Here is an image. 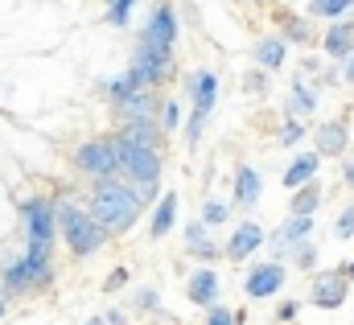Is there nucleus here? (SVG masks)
Instances as JSON below:
<instances>
[{
  "mask_svg": "<svg viewBox=\"0 0 354 325\" xmlns=\"http://www.w3.org/2000/svg\"><path fill=\"white\" fill-rule=\"evenodd\" d=\"M354 8V0H309V17H322V21H338Z\"/></svg>",
  "mask_w": 354,
  "mask_h": 325,
  "instance_id": "25",
  "label": "nucleus"
},
{
  "mask_svg": "<svg viewBox=\"0 0 354 325\" xmlns=\"http://www.w3.org/2000/svg\"><path fill=\"white\" fill-rule=\"evenodd\" d=\"M206 325H239V317H235V309H227V305H210V309H206Z\"/></svg>",
  "mask_w": 354,
  "mask_h": 325,
  "instance_id": "32",
  "label": "nucleus"
},
{
  "mask_svg": "<svg viewBox=\"0 0 354 325\" xmlns=\"http://www.w3.org/2000/svg\"><path fill=\"white\" fill-rule=\"evenodd\" d=\"M301 140H305V124H301L297 115H288V124L280 128V145H288V149H292V145H301Z\"/></svg>",
  "mask_w": 354,
  "mask_h": 325,
  "instance_id": "31",
  "label": "nucleus"
},
{
  "mask_svg": "<svg viewBox=\"0 0 354 325\" xmlns=\"http://www.w3.org/2000/svg\"><path fill=\"white\" fill-rule=\"evenodd\" d=\"M87 210L111 231V235H128L132 227H136V219H140V210H145V202H140V194H136V185L128 181V177H103V181H95L91 185V198H87Z\"/></svg>",
  "mask_w": 354,
  "mask_h": 325,
  "instance_id": "1",
  "label": "nucleus"
},
{
  "mask_svg": "<svg viewBox=\"0 0 354 325\" xmlns=\"http://www.w3.org/2000/svg\"><path fill=\"white\" fill-rule=\"evenodd\" d=\"M284 41H297V46H305V41H313V29H309V17H284V33H280Z\"/></svg>",
  "mask_w": 354,
  "mask_h": 325,
  "instance_id": "26",
  "label": "nucleus"
},
{
  "mask_svg": "<svg viewBox=\"0 0 354 325\" xmlns=\"http://www.w3.org/2000/svg\"><path fill=\"white\" fill-rule=\"evenodd\" d=\"M284 58H288V41H284V37L268 33V37L256 41V66H264L268 75H272V71H280V66H284Z\"/></svg>",
  "mask_w": 354,
  "mask_h": 325,
  "instance_id": "20",
  "label": "nucleus"
},
{
  "mask_svg": "<svg viewBox=\"0 0 354 325\" xmlns=\"http://www.w3.org/2000/svg\"><path fill=\"white\" fill-rule=\"evenodd\" d=\"M124 280H128V268H115V272H111V276L103 280V288H107V292H115V288H120Z\"/></svg>",
  "mask_w": 354,
  "mask_h": 325,
  "instance_id": "39",
  "label": "nucleus"
},
{
  "mask_svg": "<svg viewBox=\"0 0 354 325\" xmlns=\"http://www.w3.org/2000/svg\"><path fill=\"white\" fill-rule=\"evenodd\" d=\"M292 259H297V268H301V272H313V268H317V247L301 243L297 251H292Z\"/></svg>",
  "mask_w": 354,
  "mask_h": 325,
  "instance_id": "33",
  "label": "nucleus"
},
{
  "mask_svg": "<svg viewBox=\"0 0 354 325\" xmlns=\"http://www.w3.org/2000/svg\"><path fill=\"white\" fill-rule=\"evenodd\" d=\"M75 169L91 177V181H103V177H115L120 173V153H115V140L111 136H99V140H83L75 149Z\"/></svg>",
  "mask_w": 354,
  "mask_h": 325,
  "instance_id": "4",
  "label": "nucleus"
},
{
  "mask_svg": "<svg viewBox=\"0 0 354 325\" xmlns=\"http://www.w3.org/2000/svg\"><path fill=\"white\" fill-rule=\"evenodd\" d=\"M161 120H140V124H120V140H128V145H140V149H157L161 145Z\"/></svg>",
  "mask_w": 354,
  "mask_h": 325,
  "instance_id": "18",
  "label": "nucleus"
},
{
  "mask_svg": "<svg viewBox=\"0 0 354 325\" xmlns=\"http://www.w3.org/2000/svg\"><path fill=\"white\" fill-rule=\"evenodd\" d=\"M145 86V79H140V71L136 66H128V71H120L115 79L103 82V91H107V103H120V99H128L132 91H140Z\"/></svg>",
  "mask_w": 354,
  "mask_h": 325,
  "instance_id": "23",
  "label": "nucleus"
},
{
  "mask_svg": "<svg viewBox=\"0 0 354 325\" xmlns=\"http://www.w3.org/2000/svg\"><path fill=\"white\" fill-rule=\"evenodd\" d=\"M161 305V297H157V288H140L136 292V309H145V313H153Z\"/></svg>",
  "mask_w": 354,
  "mask_h": 325,
  "instance_id": "37",
  "label": "nucleus"
},
{
  "mask_svg": "<svg viewBox=\"0 0 354 325\" xmlns=\"http://www.w3.org/2000/svg\"><path fill=\"white\" fill-rule=\"evenodd\" d=\"M284 280H288V268H284L280 259L256 263V268L248 272V280H243V297H248V301H268V297H276V292L284 288Z\"/></svg>",
  "mask_w": 354,
  "mask_h": 325,
  "instance_id": "8",
  "label": "nucleus"
},
{
  "mask_svg": "<svg viewBox=\"0 0 354 325\" xmlns=\"http://www.w3.org/2000/svg\"><path fill=\"white\" fill-rule=\"evenodd\" d=\"M210 235V223L206 219H189V227H185V247L198 243V239H206Z\"/></svg>",
  "mask_w": 354,
  "mask_h": 325,
  "instance_id": "35",
  "label": "nucleus"
},
{
  "mask_svg": "<svg viewBox=\"0 0 354 325\" xmlns=\"http://www.w3.org/2000/svg\"><path fill=\"white\" fill-rule=\"evenodd\" d=\"M322 181L313 177V181H305V185H297L292 189V198H288V214H313L317 206H322Z\"/></svg>",
  "mask_w": 354,
  "mask_h": 325,
  "instance_id": "21",
  "label": "nucleus"
},
{
  "mask_svg": "<svg viewBox=\"0 0 354 325\" xmlns=\"http://www.w3.org/2000/svg\"><path fill=\"white\" fill-rule=\"evenodd\" d=\"M177 124H181V103H177V99H165V111H161V128H165V132H174Z\"/></svg>",
  "mask_w": 354,
  "mask_h": 325,
  "instance_id": "34",
  "label": "nucleus"
},
{
  "mask_svg": "<svg viewBox=\"0 0 354 325\" xmlns=\"http://www.w3.org/2000/svg\"><path fill=\"white\" fill-rule=\"evenodd\" d=\"M132 66L140 71L145 86H161V82L174 79V46H153V41H145V37H140Z\"/></svg>",
  "mask_w": 354,
  "mask_h": 325,
  "instance_id": "6",
  "label": "nucleus"
},
{
  "mask_svg": "<svg viewBox=\"0 0 354 325\" xmlns=\"http://www.w3.org/2000/svg\"><path fill=\"white\" fill-rule=\"evenodd\" d=\"M4 309H8V292L0 288V317H4Z\"/></svg>",
  "mask_w": 354,
  "mask_h": 325,
  "instance_id": "44",
  "label": "nucleus"
},
{
  "mask_svg": "<svg viewBox=\"0 0 354 325\" xmlns=\"http://www.w3.org/2000/svg\"><path fill=\"white\" fill-rule=\"evenodd\" d=\"M132 4H136V0H107V25H115V29H128Z\"/></svg>",
  "mask_w": 354,
  "mask_h": 325,
  "instance_id": "28",
  "label": "nucleus"
},
{
  "mask_svg": "<svg viewBox=\"0 0 354 325\" xmlns=\"http://www.w3.org/2000/svg\"><path fill=\"white\" fill-rule=\"evenodd\" d=\"M185 292H189V301H194V305H202V309L218 305V292H223V284H218V272H214V268H198V272L189 276Z\"/></svg>",
  "mask_w": 354,
  "mask_h": 325,
  "instance_id": "15",
  "label": "nucleus"
},
{
  "mask_svg": "<svg viewBox=\"0 0 354 325\" xmlns=\"http://www.w3.org/2000/svg\"><path fill=\"white\" fill-rule=\"evenodd\" d=\"M346 276H351V284H354V259H351V263H346Z\"/></svg>",
  "mask_w": 354,
  "mask_h": 325,
  "instance_id": "46",
  "label": "nucleus"
},
{
  "mask_svg": "<svg viewBox=\"0 0 354 325\" xmlns=\"http://www.w3.org/2000/svg\"><path fill=\"white\" fill-rule=\"evenodd\" d=\"M342 181H346V185L354 189V161H346V165H342Z\"/></svg>",
  "mask_w": 354,
  "mask_h": 325,
  "instance_id": "42",
  "label": "nucleus"
},
{
  "mask_svg": "<svg viewBox=\"0 0 354 325\" xmlns=\"http://www.w3.org/2000/svg\"><path fill=\"white\" fill-rule=\"evenodd\" d=\"M202 219H206L210 227H223V223L231 219V202H223V198H206V202H202Z\"/></svg>",
  "mask_w": 354,
  "mask_h": 325,
  "instance_id": "27",
  "label": "nucleus"
},
{
  "mask_svg": "<svg viewBox=\"0 0 354 325\" xmlns=\"http://www.w3.org/2000/svg\"><path fill=\"white\" fill-rule=\"evenodd\" d=\"M58 235H62V243L71 247L75 259H91L111 239V231L91 214L87 206H79L75 198H58Z\"/></svg>",
  "mask_w": 354,
  "mask_h": 325,
  "instance_id": "2",
  "label": "nucleus"
},
{
  "mask_svg": "<svg viewBox=\"0 0 354 325\" xmlns=\"http://www.w3.org/2000/svg\"><path fill=\"white\" fill-rule=\"evenodd\" d=\"M128 317H124V309H107V325H124Z\"/></svg>",
  "mask_w": 354,
  "mask_h": 325,
  "instance_id": "41",
  "label": "nucleus"
},
{
  "mask_svg": "<svg viewBox=\"0 0 354 325\" xmlns=\"http://www.w3.org/2000/svg\"><path fill=\"white\" fill-rule=\"evenodd\" d=\"M248 86H252V91H260V95L268 91V71H264V66H260L256 75H248Z\"/></svg>",
  "mask_w": 354,
  "mask_h": 325,
  "instance_id": "40",
  "label": "nucleus"
},
{
  "mask_svg": "<svg viewBox=\"0 0 354 325\" xmlns=\"http://www.w3.org/2000/svg\"><path fill=\"white\" fill-rule=\"evenodd\" d=\"M206 120H210V115L189 111V120H185V145H189V149H198V145H202V128H206Z\"/></svg>",
  "mask_w": 354,
  "mask_h": 325,
  "instance_id": "29",
  "label": "nucleus"
},
{
  "mask_svg": "<svg viewBox=\"0 0 354 325\" xmlns=\"http://www.w3.org/2000/svg\"><path fill=\"white\" fill-rule=\"evenodd\" d=\"M351 297V276H346V263L338 272H322L313 276V288H309V305L317 309H342Z\"/></svg>",
  "mask_w": 354,
  "mask_h": 325,
  "instance_id": "7",
  "label": "nucleus"
},
{
  "mask_svg": "<svg viewBox=\"0 0 354 325\" xmlns=\"http://www.w3.org/2000/svg\"><path fill=\"white\" fill-rule=\"evenodd\" d=\"M309 235H313V214H288V219L280 223V231L272 235L276 259H284V255H292L301 243H309Z\"/></svg>",
  "mask_w": 354,
  "mask_h": 325,
  "instance_id": "11",
  "label": "nucleus"
},
{
  "mask_svg": "<svg viewBox=\"0 0 354 325\" xmlns=\"http://www.w3.org/2000/svg\"><path fill=\"white\" fill-rule=\"evenodd\" d=\"M260 194H264V177L256 173V165H239L235 169V202L243 210H252L260 202Z\"/></svg>",
  "mask_w": 354,
  "mask_h": 325,
  "instance_id": "17",
  "label": "nucleus"
},
{
  "mask_svg": "<svg viewBox=\"0 0 354 325\" xmlns=\"http://www.w3.org/2000/svg\"><path fill=\"white\" fill-rule=\"evenodd\" d=\"M313 149L322 153V157H342L346 153V145H351V132H346V124L342 120H330V124H322L317 132H313Z\"/></svg>",
  "mask_w": 354,
  "mask_h": 325,
  "instance_id": "16",
  "label": "nucleus"
},
{
  "mask_svg": "<svg viewBox=\"0 0 354 325\" xmlns=\"http://www.w3.org/2000/svg\"><path fill=\"white\" fill-rule=\"evenodd\" d=\"M111 140H115V153H120V177H128V181H161V153L157 149H140V145H128V140H120L115 132H111Z\"/></svg>",
  "mask_w": 354,
  "mask_h": 325,
  "instance_id": "5",
  "label": "nucleus"
},
{
  "mask_svg": "<svg viewBox=\"0 0 354 325\" xmlns=\"http://www.w3.org/2000/svg\"><path fill=\"white\" fill-rule=\"evenodd\" d=\"M174 223H177V194L169 189V194H161V202L153 206V239H165L169 231H174Z\"/></svg>",
  "mask_w": 354,
  "mask_h": 325,
  "instance_id": "22",
  "label": "nucleus"
},
{
  "mask_svg": "<svg viewBox=\"0 0 354 325\" xmlns=\"http://www.w3.org/2000/svg\"><path fill=\"white\" fill-rule=\"evenodd\" d=\"M297 313H301V301H280L276 322H297Z\"/></svg>",
  "mask_w": 354,
  "mask_h": 325,
  "instance_id": "38",
  "label": "nucleus"
},
{
  "mask_svg": "<svg viewBox=\"0 0 354 325\" xmlns=\"http://www.w3.org/2000/svg\"><path fill=\"white\" fill-rule=\"evenodd\" d=\"M313 111H317V91L297 79L292 82V91H288V115L301 120V115H313Z\"/></svg>",
  "mask_w": 354,
  "mask_h": 325,
  "instance_id": "24",
  "label": "nucleus"
},
{
  "mask_svg": "<svg viewBox=\"0 0 354 325\" xmlns=\"http://www.w3.org/2000/svg\"><path fill=\"white\" fill-rule=\"evenodd\" d=\"M87 325H107V317H91V322Z\"/></svg>",
  "mask_w": 354,
  "mask_h": 325,
  "instance_id": "45",
  "label": "nucleus"
},
{
  "mask_svg": "<svg viewBox=\"0 0 354 325\" xmlns=\"http://www.w3.org/2000/svg\"><path fill=\"white\" fill-rule=\"evenodd\" d=\"M264 243H268V231L256 223V219H243V223L231 231V239H227L223 251H227V259H231V263H243V259H252Z\"/></svg>",
  "mask_w": 354,
  "mask_h": 325,
  "instance_id": "10",
  "label": "nucleus"
},
{
  "mask_svg": "<svg viewBox=\"0 0 354 325\" xmlns=\"http://www.w3.org/2000/svg\"><path fill=\"white\" fill-rule=\"evenodd\" d=\"M342 79H346V82H351V86H354V54H351V58H346V66H342Z\"/></svg>",
  "mask_w": 354,
  "mask_h": 325,
  "instance_id": "43",
  "label": "nucleus"
},
{
  "mask_svg": "<svg viewBox=\"0 0 354 325\" xmlns=\"http://www.w3.org/2000/svg\"><path fill=\"white\" fill-rule=\"evenodd\" d=\"M185 91L194 99V111L210 115L214 103H218V75L214 71H194V75H185Z\"/></svg>",
  "mask_w": 354,
  "mask_h": 325,
  "instance_id": "14",
  "label": "nucleus"
},
{
  "mask_svg": "<svg viewBox=\"0 0 354 325\" xmlns=\"http://www.w3.org/2000/svg\"><path fill=\"white\" fill-rule=\"evenodd\" d=\"M115 107V115H120V124H140V120H161V99H157V86H140V91H132L128 99H120V103H111Z\"/></svg>",
  "mask_w": 354,
  "mask_h": 325,
  "instance_id": "9",
  "label": "nucleus"
},
{
  "mask_svg": "<svg viewBox=\"0 0 354 325\" xmlns=\"http://www.w3.org/2000/svg\"><path fill=\"white\" fill-rule=\"evenodd\" d=\"M322 161H326V157H322L317 149H313V153H297L292 165L284 169V185H288V189H297V185L313 181V177H317V169H322Z\"/></svg>",
  "mask_w": 354,
  "mask_h": 325,
  "instance_id": "19",
  "label": "nucleus"
},
{
  "mask_svg": "<svg viewBox=\"0 0 354 325\" xmlns=\"http://www.w3.org/2000/svg\"><path fill=\"white\" fill-rule=\"evenodd\" d=\"M322 50L330 54V58H338V62H346L354 54V17H338V21H330V29L322 33Z\"/></svg>",
  "mask_w": 354,
  "mask_h": 325,
  "instance_id": "13",
  "label": "nucleus"
},
{
  "mask_svg": "<svg viewBox=\"0 0 354 325\" xmlns=\"http://www.w3.org/2000/svg\"><path fill=\"white\" fill-rule=\"evenodd\" d=\"M145 41H153V46H174L177 41V12L174 4H153V12H149V25H145V33H140Z\"/></svg>",
  "mask_w": 354,
  "mask_h": 325,
  "instance_id": "12",
  "label": "nucleus"
},
{
  "mask_svg": "<svg viewBox=\"0 0 354 325\" xmlns=\"http://www.w3.org/2000/svg\"><path fill=\"white\" fill-rule=\"evenodd\" d=\"M54 235H58V202L29 194L21 202V239L25 243H54Z\"/></svg>",
  "mask_w": 354,
  "mask_h": 325,
  "instance_id": "3",
  "label": "nucleus"
},
{
  "mask_svg": "<svg viewBox=\"0 0 354 325\" xmlns=\"http://www.w3.org/2000/svg\"><path fill=\"white\" fill-rule=\"evenodd\" d=\"M354 235V202L342 206V214L334 219V239H351Z\"/></svg>",
  "mask_w": 354,
  "mask_h": 325,
  "instance_id": "30",
  "label": "nucleus"
},
{
  "mask_svg": "<svg viewBox=\"0 0 354 325\" xmlns=\"http://www.w3.org/2000/svg\"><path fill=\"white\" fill-rule=\"evenodd\" d=\"M189 255H198V259H214L218 255V243L206 235V239H198V243H189Z\"/></svg>",
  "mask_w": 354,
  "mask_h": 325,
  "instance_id": "36",
  "label": "nucleus"
}]
</instances>
